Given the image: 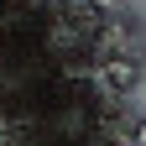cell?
Segmentation results:
<instances>
[{
	"instance_id": "6da1fadb",
	"label": "cell",
	"mask_w": 146,
	"mask_h": 146,
	"mask_svg": "<svg viewBox=\"0 0 146 146\" xmlns=\"http://www.w3.org/2000/svg\"><path fill=\"white\" fill-rule=\"evenodd\" d=\"M131 146H146V115L136 120V131H131Z\"/></svg>"
}]
</instances>
